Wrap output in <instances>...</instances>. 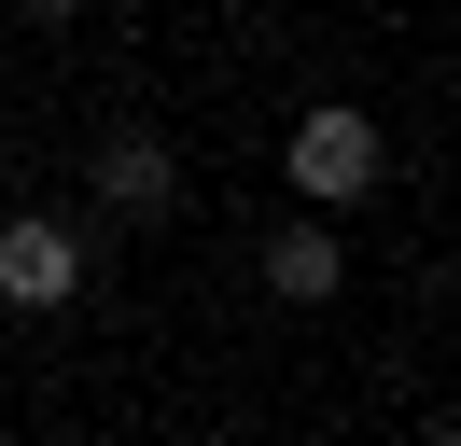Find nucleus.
Instances as JSON below:
<instances>
[{
	"label": "nucleus",
	"mask_w": 461,
	"mask_h": 446,
	"mask_svg": "<svg viewBox=\"0 0 461 446\" xmlns=\"http://www.w3.org/2000/svg\"><path fill=\"white\" fill-rule=\"evenodd\" d=\"M377 167H392V139H377V112H364V98L294 112V195H308V210H349V195H377Z\"/></svg>",
	"instance_id": "nucleus-1"
},
{
	"label": "nucleus",
	"mask_w": 461,
	"mask_h": 446,
	"mask_svg": "<svg viewBox=\"0 0 461 446\" xmlns=\"http://www.w3.org/2000/svg\"><path fill=\"white\" fill-rule=\"evenodd\" d=\"M85 265H98V237L70 210H14V223H0V307H70Z\"/></svg>",
	"instance_id": "nucleus-2"
},
{
	"label": "nucleus",
	"mask_w": 461,
	"mask_h": 446,
	"mask_svg": "<svg viewBox=\"0 0 461 446\" xmlns=\"http://www.w3.org/2000/svg\"><path fill=\"white\" fill-rule=\"evenodd\" d=\"M168 195H182V154L154 126H113V139H98V210H113V223H168Z\"/></svg>",
	"instance_id": "nucleus-3"
},
{
	"label": "nucleus",
	"mask_w": 461,
	"mask_h": 446,
	"mask_svg": "<svg viewBox=\"0 0 461 446\" xmlns=\"http://www.w3.org/2000/svg\"><path fill=\"white\" fill-rule=\"evenodd\" d=\"M336 279H349V251H336V223H321V210H294L280 237H266V293H280V307H321Z\"/></svg>",
	"instance_id": "nucleus-4"
},
{
	"label": "nucleus",
	"mask_w": 461,
	"mask_h": 446,
	"mask_svg": "<svg viewBox=\"0 0 461 446\" xmlns=\"http://www.w3.org/2000/svg\"><path fill=\"white\" fill-rule=\"evenodd\" d=\"M14 14H42V28H57V14H85V0H14Z\"/></svg>",
	"instance_id": "nucleus-5"
},
{
	"label": "nucleus",
	"mask_w": 461,
	"mask_h": 446,
	"mask_svg": "<svg viewBox=\"0 0 461 446\" xmlns=\"http://www.w3.org/2000/svg\"><path fill=\"white\" fill-rule=\"evenodd\" d=\"M420 446H461V418H420Z\"/></svg>",
	"instance_id": "nucleus-6"
}]
</instances>
